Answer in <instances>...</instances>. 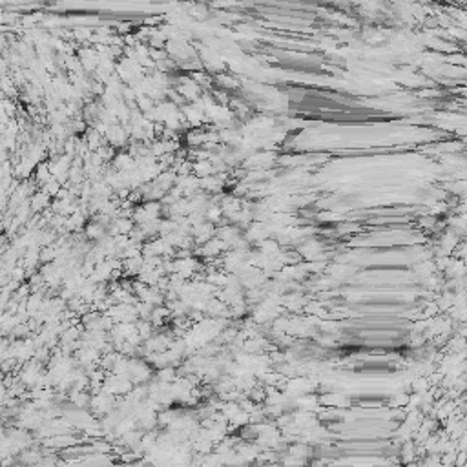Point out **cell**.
I'll list each match as a JSON object with an SVG mask.
<instances>
[{"mask_svg":"<svg viewBox=\"0 0 467 467\" xmlns=\"http://www.w3.org/2000/svg\"><path fill=\"white\" fill-rule=\"evenodd\" d=\"M31 210L33 212H41L44 210L46 206H48V194L46 192H41V194H35V196L31 197Z\"/></svg>","mask_w":467,"mask_h":467,"instance_id":"cell-1","label":"cell"},{"mask_svg":"<svg viewBox=\"0 0 467 467\" xmlns=\"http://www.w3.org/2000/svg\"><path fill=\"white\" fill-rule=\"evenodd\" d=\"M86 236L90 237V239H102L104 237V228H102V225L93 221L86 226Z\"/></svg>","mask_w":467,"mask_h":467,"instance_id":"cell-2","label":"cell"}]
</instances>
